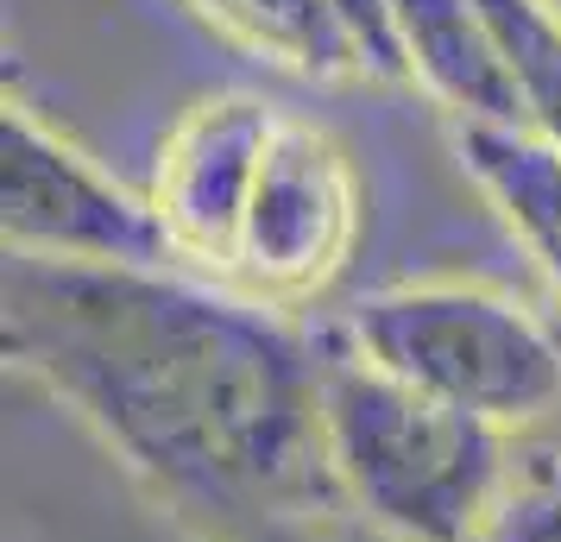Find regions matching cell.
Here are the masks:
<instances>
[{
  "instance_id": "obj_10",
  "label": "cell",
  "mask_w": 561,
  "mask_h": 542,
  "mask_svg": "<svg viewBox=\"0 0 561 542\" xmlns=\"http://www.w3.org/2000/svg\"><path fill=\"white\" fill-rule=\"evenodd\" d=\"M499 38L524 127L561 146V0H480Z\"/></svg>"
},
{
  "instance_id": "obj_5",
  "label": "cell",
  "mask_w": 561,
  "mask_h": 542,
  "mask_svg": "<svg viewBox=\"0 0 561 542\" xmlns=\"http://www.w3.org/2000/svg\"><path fill=\"white\" fill-rule=\"evenodd\" d=\"M0 233L51 265H178L152 196L102 171L20 95L0 107Z\"/></svg>"
},
{
  "instance_id": "obj_2",
  "label": "cell",
  "mask_w": 561,
  "mask_h": 542,
  "mask_svg": "<svg viewBox=\"0 0 561 542\" xmlns=\"http://www.w3.org/2000/svg\"><path fill=\"white\" fill-rule=\"evenodd\" d=\"M322 461L334 517L391 542H480L517 436L448 411L322 328Z\"/></svg>"
},
{
  "instance_id": "obj_13",
  "label": "cell",
  "mask_w": 561,
  "mask_h": 542,
  "mask_svg": "<svg viewBox=\"0 0 561 542\" xmlns=\"http://www.w3.org/2000/svg\"><path fill=\"white\" fill-rule=\"evenodd\" d=\"M329 523L334 542H391V537H373V530H359V523H347V517H322Z\"/></svg>"
},
{
  "instance_id": "obj_3",
  "label": "cell",
  "mask_w": 561,
  "mask_h": 542,
  "mask_svg": "<svg viewBox=\"0 0 561 542\" xmlns=\"http://www.w3.org/2000/svg\"><path fill=\"white\" fill-rule=\"evenodd\" d=\"M334 335L410 391L505 436L561 411V328L505 285L410 278L366 290Z\"/></svg>"
},
{
  "instance_id": "obj_1",
  "label": "cell",
  "mask_w": 561,
  "mask_h": 542,
  "mask_svg": "<svg viewBox=\"0 0 561 542\" xmlns=\"http://www.w3.org/2000/svg\"><path fill=\"white\" fill-rule=\"evenodd\" d=\"M0 341L196 542L334 517L322 335L272 303L190 265L7 253Z\"/></svg>"
},
{
  "instance_id": "obj_7",
  "label": "cell",
  "mask_w": 561,
  "mask_h": 542,
  "mask_svg": "<svg viewBox=\"0 0 561 542\" xmlns=\"http://www.w3.org/2000/svg\"><path fill=\"white\" fill-rule=\"evenodd\" d=\"M215 32L304 82H410L391 0H190Z\"/></svg>"
},
{
  "instance_id": "obj_8",
  "label": "cell",
  "mask_w": 561,
  "mask_h": 542,
  "mask_svg": "<svg viewBox=\"0 0 561 542\" xmlns=\"http://www.w3.org/2000/svg\"><path fill=\"white\" fill-rule=\"evenodd\" d=\"M404 77L455 127H524V107L480 0H391Z\"/></svg>"
},
{
  "instance_id": "obj_12",
  "label": "cell",
  "mask_w": 561,
  "mask_h": 542,
  "mask_svg": "<svg viewBox=\"0 0 561 542\" xmlns=\"http://www.w3.org/2000/svg\"><path fill=\"white\" fill-rule=\"evenodd\" d=\"M247 542H334V537H329L322 517H297V523H272V530H259Z\"/></svg>"
},
{
  "instance_id": "obj_9",
  "label": "cell",
  "mask_w": 561,
  "mask_h": 542,
  "mask_svg": "<svg viewBox=\"0 0 561 542\" xmlns=\"http://www.w3.org/2000/svg\"><path fill=\"white\" fill-rule=\"evenodd\" d=\"M455 158L561 303V146L530 127H455Z\"/></svg>"
},
{
  "instance_id": "obj_6",
  "label": "cell",
  "mask_w": 561,
  "mask_h": 542,
  "mask_svg": "<svg viewBox=\"0 0 561 542\" xmlns=\"http://www.w3.org/2000/svg\"><path fill=\"white\" fill-rule=\"evenodd\" d=\"M278 120L284 114L272 102H259L247 89H221V95L190 102L178 114V127L164 132L146 196L164 221L178 265L203 272V278H228L233 233L253 203L259 164H265Z\"/></svg>"
},
{
  "instance_id": "obj_4",
  "label": "cell",
  "mask_w": 561,
  "mask_h": 542,
  "mask_svg": "<svg viewBox=\"0 0 561 542\" xmlns=\"http://www.w3.org/2000/svg\"><path fill=\"white\" fill-rule=\"evenodd\" d=\"M359 221H366V196H359V171L347 146L304 114H284L265 146L221 285L284 315L309 310L347 272L359 246Z\"/></svg>"
},
{
  "instance_id": "obj_11",
  "label": "cell",
  "mask_w": 561,
  "mask_h": 542,
  "mask_svg": "<svg viewBox=\"0 0 561 542\" xmlns=\"http://www.w3.org/2000/svg\"><path fill=\"white\" fill-rule=\"evenodd\" d=\"M480 542H561V448H517Z\"/></svg>"
}]
</instances>
